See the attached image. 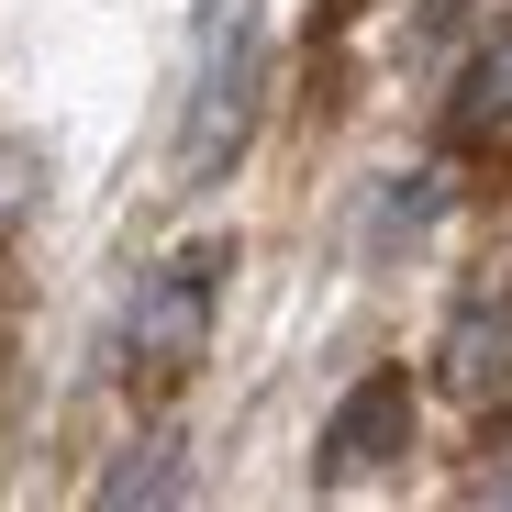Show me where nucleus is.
Segmentation results:
<instances>
[{
    "mask_svg": "<svg viewBox=\"0 0 512 512\" xmlns=\"http://www.w3.org/2000/svg\"><path fill=\"white\" fill-rule=\"evenodd\" d=\"M256 101H268V34H256L245 0H201V67L179 101V179H223L256 134Z\"/></svg>",
    "mask_w": 512,
    "mask_h": 512,
    "instance_id": "obj_2",
    "label": "nucleus"
},
{
    "mask_svg": "<svg viewBox=\"0 0 512 512\" xmlns=\"http://www.w3.org/2000/svg\"><path fill=\"white\" fill-rule=\"evenodd\" d=\"M446 401L512 412V279H479L446 312Z\"/></svg>",
    "mask_w": 512,
    "mask_h": 512,
    "instance_id": "obj_4",
    "label": "nucleus"
},
{
    "mask_svg": "<svg viewBox=\"0 0 512 512\" xmlns=\"http://www.w3.org/2000/svg\"><path fill=\"white\" fill-rule=\"evenodd\" d=\"M223 268H234V245H223V234H190V245H167L156 268L134 279V301H123V379H134L145 401H167V390L212 357Z\"/></svg>",
    "mask_w": 512,
    "mask_h": 512,
    "instance_id": "obj_1",
    "label": "nucleus"
},
{
    "mask_svg": "<svg viewBox=\"0 0 512 512\" xmlns=\"http://www.w3.org/2000/svg\"><path fill=\"white\" fill-rule=\"evenodd\" d=\"M435 212H446V179H435V167H412V179H390V190L368 201V234H357V245H368V256H412Z\"/></svg>",
    "mask_w": 512,
    "mask_h": 512,
    "instance_id": "obj_5",
    "label": "nucleus"
},
{
    "mask_svg": "<svg viewBox=\"0 0 512 512\" xmlns=\"http://www.w3.org/2000/svg\"><path fill=\"white\" fill-rule=\"evenodd\" d=\"M512 123V23L468 56V78H457V134H501Z\"/></svg>",
    "mask_w": 512,
    "mask_h": 512,
    "instance_id": "obj_6",
    "label": "nucleus"
},
{
    "mask_svg": "<svg viewBox=\"0 0 512 512\" xmlns=\"http://www.w3.org/2000/svg\"><path fill=\"white\" fill-rule=\"evenodd\" d=\"M179 490H190V468H179V446H167V435H145L134 468L101 479V501H179Z\"/></svg>",
    "mask_w": 512,
    "mask_h": 512,
    "instance_id": "obj_7",
    "label": "nucleus"
},
{
    "mask_svg": "<svg viewBox=\"0 0 512 512\" xmlns=\"http://www.w3.org/2000/svg\"><path fill=\"white\" fill-rule=\"evenodd\" d=\"M412 446V379L401 368H368L346 401H334V423H323V490H346V479H368V468H390Z\"/></svg>",
    "mask_w": 512,
    "mask_h": 512,
    "instance_id": "obj_3",
    "label": "nucleus"
}]
</instances>
